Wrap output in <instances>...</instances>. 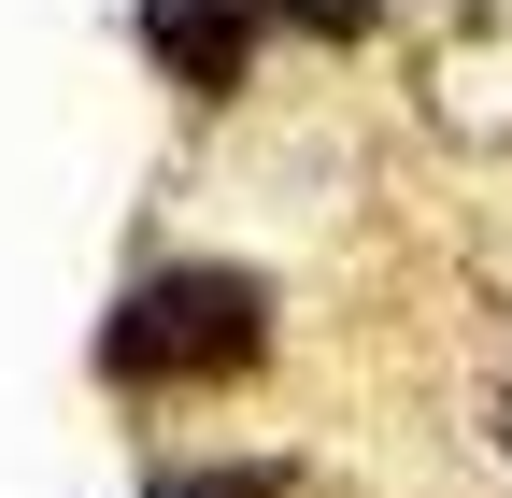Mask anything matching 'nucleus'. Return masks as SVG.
Instances as JSON below:
<instances>
[{"mask_svg":"<svg viewBox=\"0 0 512 498\" xmlns=\"http://www.w3.org/2000/svg\"><path fill=\"white\" fill-rule=\"evenodd\" d=\"M413 114H427V143H456V157H512V0H427Z\"/></svg>","mask_w":512,"mask_h":498,"instance_id":"obj_2","label":"nucleus"},{"mask_svg":"<svg viewBox=\"0 0 512 498\" xmlns=\"http://www.w3.org/2000/svg\"><path fill=\"white\" fill-rule=\"evenodd\" d=\"M256 15H285V29H313V43H356L384 0H256Z\"/></svg>","mask_w":512,"mask_h":498,"instance_id":"obj_4","label":"nucleus"},{"mask_svg":"<svg viewBox=\"0 0 512 498\" xmlns=\"http://www.w3.org/2000/svg\"><path fill=\"white\" fill-rule=\"evenodd\" d=\"M143 43H157V72L200 86V100L242 86V0H143Z\"/></svg>","mask_w":512,"mask_h":498,"instance_id":"obj_3","label":"nucleus"},{"mask_svg":"<svg viewBox=\"0 0 512 498\" xmlns=\"http://www.w3.org/2000/svg\"><path fill=\"white\" fill-rule=\"evenodd\" d=\"M157 498H285V470H171Z\"/></svg>","mask_w":512,"mask_h":498,"instance_id":"obj_5","label":"nucleus"},{"mask_svg":"<svg viewBox=\"0 0 512 498\" xmlns=\"http://www.w3.org/2000/svg\"><path fill=\"white\" fill-rule=\"evenodd\" d=\"M256 342H271L256 271H157L100 328V370L114 385H228V370H256Z\"/></svg>","mask_w":512,"mask_h":498,"instance_id":"obj_1","label":"nucleus"}]
</instances>
